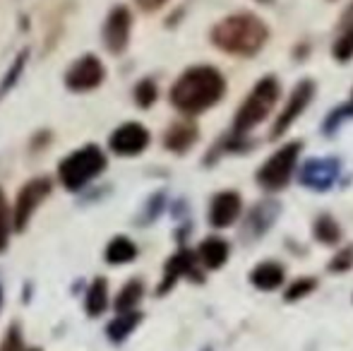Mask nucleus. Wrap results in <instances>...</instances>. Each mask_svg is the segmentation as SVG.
<instances>
[{
	"label": "nucleus",
	"instance_id": "29",
	"mask_svg": "<svg viewBox=\"0 0 353 351\" xmlns=\"http://www.w3.org/2000/svg\"><path fill=\"white\" fill-rule=\"evenodd\" d=\"M3 351H22V337H19V328L12 325L8 332V342H5V349Z\"/></svg>",
	"mask_w": 353,
	"mask_h": 351
},
{
	"label": "nucleus",
	"instance_id": "26",
	"mask_svg": "<svg viewBox=\"0 0 353 351\" xmlns=\"http://www.w3.org/2000/svg\"><path fill=\"white\" fill-rule=\"evenodd\" d=\"M349 116H351L349 103H346V106H336L334 111H332L330 116L325 118V126H322L325 130H322V132H325V135H334L336 128H339V123H341V121H346Z\"/></svg>",
	"mask_w": 353,
	"mask_h": 351
},
{
	"label": "nucleus",
	"instance_id": "2",
	"mask_svg": "<svg viewBox=\"0 0 353 351\" xmlns=\"http://www.w3.org/2000/svg\"><path fill=\"white\" fill-rule=\"evenodd\" d=\"M210 39L228 56L255 58L270 41V24L252 12H233L214 24Z\"/></svg>",
	"mask_w": 353,
	"mask_h": 351
},
{
	"label": "nucleus",
	"instance_id": "21",
	"mask_svg": "<svg viewBox=\"0 0 353 351\" xmlns=\"http://www.w3.org/2000/svg\"><path fill=\"white\" fill-rule=\"evenodd\" d=\"M108 305V291H106V279H94L87 294V313L89 315H101Z\"/></svg>",
	"mask_w": 353,
	"mask_h": 351
},
{
	"label": "nucleus",
	"instance_id": "24",
	"mask_svg": "<svg viewBox=\"0 0 353 351\" xmlns=\"http://www.w3.org/2000/svg\"><path fill=\"white\" fill-rule=\"evenodd\" d=\"M315 289H317L315 277H301V279H296L286 291H283V301H288V303H293V301H301L303 296H307L310 291H315Z\"/></svg>",
	"mask_w": 353,
	"mask_h": 351
},
{
	"label": "nucleus",
	"instance_id": "12",
	"mask_svg": "<svg viewBox=\"0 0 353 351\" xmlns=\"http://www.w3.org/2000/svg\"><path fill=\"white\" fill-rule=\"evenodd\" d=\"M243 197L236 190H223L212 197L210 205V224L214 229H228L241 217Z\"/></svg>",
	"mask_w": 353,
	"mask_h": 351
},
{
	"label": "nucleus",
	"instance_id": "33",
	"mask_svg": "<svg viewBox=\"0 0 353 351\" xmlns=\"http://www.w3.org/2000/svg\"><path fill=\"white\" fill-rule=\"evenodd\" d=\"M0 305H3V289H0Z\"/></svg>",
	"mask_w": 353,
	"mask_h": 351
},
{
	"label": "nucleus",
	"instance_id": "25",
	"mask_svg": "<svg viewBox=\"0 0 353 351\" xmlns=\"http://www.w3.org/2000/svg\"><path fill=\"white\" fill-rule=\"evenodd\" d=\"M159 92H157V85L154 80H142L140 85L135 87V101L140 103L142 108H149L154 101H157Z\"/></svg>",
	"mask_w": 353,
	"mask_h": 351
},
{
	"label": "nucleus",
	"instance_id": "34",
	"mask_svg": "<svg viewBox=\"0 0 353 351\" xmlns=\"http://www.w3.org/2000/svg\"><path fill=\"white\" fill-rule=\"evenodd\" d=\"M205 351H210V349H205Z\"/></svg>",
	"mask_w": 353,
	"mask_h": 351
},
{
	"label": "nucleus",
	"instance_id": "9",
	"mask_svg": "<svg viewBox=\"0 0 353 351\" xmlns=\"http://www.w3.org/2000/svg\"><path fill=\"white\" fill-rule=\"evenodd\" d=\"M130 29H132V14L125 5H118L111 10L103 24V43L111 53H123L130 41Z\"/></svg>",
	"mask_w": 353,
	"mask_h": 351
},
{
	"label": "nucleus",
	"instance_id": "31",
	"mask_svg": "<svg viewBox=\"0 0 353 351\" xmlns=\"http://www.w3.org/2000/svg\"><path fill=\"white\" fill-rule=\"evenodd\" d=\"M349 108H351V116H353V92H351V101H349Z\"/></svg>",
	"mask_w": 353,
	"mask_h": 351
},
{
	"label": "nucleus",
	"instance_id": "18",
	"mask_svg": "<svg viewBox=\"0 0 353 351\" xmlns=\"http://www.w3.org/2000/svg\"><path fill=\"white\" fill-rule=\"evenodd\" d=\"M135 255H137V245L130 239H125V236H116L106 245V260L111 265H125L130 260H135Z\"/></svg>",
	"mask_w": 353,
	"mask_h": 351
},
{
	"label": "nucleus",
	"instance_id": "6",
	"mask_svg": "<svg viewBox=\"0 0 353 351\" xmlns=\"http://www.w3.org/2000/svg\"><path fill=\"white\" fill-rule=\"evenodd\" d=\"M312 99H315V82L301 80L296 87H293L291 97L286 99V103H283L279 116H276L274 126H272V132H270L272 140H279V137L286 135L288 128H293V123H296L298 118L303 116V111L310 106Z\"/></svg>",
	"mask_w": 353,
	"mask_h": 351
},
{
	"label": "nucleus",
	"instance_id": "4",
	"mask_svg": "<svg viewBox=\"0 0 353 351\" xmlns=\"http://www.w3.org/2000/svg\"><path fill=\"white\" fill-rule=\"evenodd\" d=\"M106 169V157L99 147L89 145L79 152H72L68 159L61 161V181L68 190H79V188L87 185L92 178H97L101 171Z\"/></svg>",
	"mask_w": 353,
	"mask_h": 351
},
{
	"label": "nucleus",
	"instance_id": "1",
	"mask_svg": "<svg viewBox=\"0 0 353 351\" xmlns=\"http://www.w3.org/2000/svg\"><path fill=\"white\" fill-rule=\"evenodd\" d=\"M226 94V77L214 66L188 68L171 87V103L185 116H200Z\"/></svg>",
	"mask_w": 353,
	"mask_h": 351
},
{
	"label": "nucleus",
	"instance_id": "28",
	"mask_svg": "<svg viewBox=\"0 0 353 351\" xmlns=\"http://www.w3.org/2000/svg\"><path fill=\"white\" fill-rule=\"evenodd\" d=\"M10 236V212H8V200H5V192L0 190V253L8 245Z\"/></svg>",
	"mask_w": 353,
	"mask_h": 351
},
{
	"label": "nucleus",
	"instance_id": "8",
	"mask_svg": "<svg viewBox=\"0 0 353 351\" xmlns=\"http://www.w3.org/2000/svg\"><path fill=\"white\" fill-rule=\"evenodd\" d=\"M341 174V161L334 157H320V159L305 161V166L301 169V183L312 190H330Z\"/></svg>",
	"mask_w": 353,
	"mask_h": 351
},
{
	"label": "nucleus",
	"instance_id": "27",
	"mask_svg": "<svg viewBox=\"0 0 353 351\" xmlns=\"http://www.w3.org/2000/svg\"><path fill=\"white\" fill-rule=\"evenodd\" d=\"M327 267H330V272H349L353 267V245L341 248L339 253L330 260V265H327Z\"/></svg>",
	"mask_w": 353,
	"mask_h": 351
},
{
	"label": "nucleus",
	"instance_id": "35",
	"mask_svg": "<svg viewBox=\"0 0 353 351\" xmlns=\"http://www.w3.org/2000/svg\"><path fill=\"white\" fill-rule=\"evenodd\" d=\"M37 351H39V349H37Z\"/></svg>",
	"mask_w": 353,
	"mask_h": 351
},
{
	"label": "nucleus",
	"instance_id": "3",
	"mask_svg": "<svg viewBox=\"0 0 353 351\" xmlns=\"http://www.w3.org/2000/svg\"><path fill=\"white\" fill-rule=\"evenodd\" d=\"M279 97H281V85L274 75H265L262 80H257L255 87L250 89V94L243 99L238 113L233 116V126H231L233 135L245 137L252 128L265 123L270 118V113L274 111Z\"/></svg>",
	"mask_w": 353,
	"mask_h": 351
},
{
	"label": "nucleus",
	"instance_id": "17",
	"mask_svg": "<svg viewBox=\"0 0 353 351\" xmlns=\"http://www.w3.org/2000/svg\"><path fill=\"white\" fill-rule=\"evenodd\" d=\"M276 217H279V205H276V202H260V205H255V210L250 212V217H248V229H250V234L262 236L274 224Z\"/></svg>",
	"mask_w": 353,
	"mask_h": 351
},
{
	"label": "nucleus",
	"instance_id": "11",
	"mask_svg": "<svg viewBox=\"0 0 353 351\" xmlns=\"http://www.w3.org/2000/svg\"><path fill=\"white\" fill-rule=\"evenodd\" d=\"M111 150L121 157H137L147 150L149 145V130L142 123H125L121 126L108 140Z\"/></svg>",
	"mask_w": 353,
	"mask_h": 351
},
{
	"label": "nucleus",
	"instance_id": "23",
	"mask_svg": "<svg viewBox=\"0 0 353 351\" xmlns=\"http://www.w3.org/2000/svg\"><path fill=\"white\" fill-rule=\"evenodd\" d=\"M27 58H29V51H22L12 61V66L8 68V72H5V77H3V82H0V99H3L5 94H8L10 89H12L19 82V77H22V72H24V66H27Z\"/></svg>",
	"mask_w": 353,
	"mask_h": 351
},
{
	"label": "nucleus",
	"instance_id": "5",
	"mask_svg": "<svg viewBox=\"0 0 353 351\" xmlns=\"http://www.w3.org/2000/svg\"><path fill=\"white\" fill-rule=\"evenodd\" d=\"M301 150H303L301 140L288 142L281 150H276L274 154L260 166V171H257V183L270 192L283 190V188L291 183V176H293V171H296Z\"/></svg>",
	"mask_w": 353,
	"mask_h": 351
},
{
	"label": "nucleus",
	"instance_id": "19",
	"mask_svg": "<svg viewBox=\"0 0 353 351\" xmlns=\"http://www.w3.org/2000/svg\"><path fill=\"white\" fill-rule=\"evenodd\" d=\"M312 234L322 245H336L341 241V229L332 214H320L312 226Z\"/></svg>",
	"mask_w": 353,
	"mask_h": 351
},
{
	"label": "nucleus",
	"instance_id": "15",
	"mask_svg": "<svg viewBox=\"0 0 353 351\" xmlns=\"http://www.w3.org/2000/svg\"><path fill=\"white\" fill-rule=\"evenodd\" d=\"M283 281H286V272H283V267L279 263H272V260L260 263L255 270L250 272V284L257 286V289H262V291L279 289Z\"/></svg>",
	"mask_w": 353,
	"mask_h": 351
},
{
	"label": "nucleus",
	"instance_id": "16",
	"mask_svg": "<svg viewBox=\"0 0 353 351\" xmlns=\"http://www.w3.org/2000/svg\"><path fill=\"white\" fill-rule=\"evenodd\" d=\"M228 253H231V248H228L226 241L219 239V236H210V239H205L200 243V253L197 255H200V263L207 270H221L228 260Z\"/></svg>",
	"mask_w": 353,
	"mask_h": 351
},
{
	"label": "nucleus",
	"instance_id": "32",
	"mask_svg": "<svg viewBox=\"0 0 353 351\" xmlns=\"http://www.w3.org/2000/svg\"><path fill=\"white\" fill-rule=\"evenodd\" d=\"M257 3H262V5H270V3H272V0H257Z\"/></svg>",
	"mask_w": 353,
	"mask_h": 351
},
{
	"label": "nucleus",
	"instance_id": "14",
	"mask_svg": "<svg viewBox=\"0 0 353 351\" xmlns=\"http://www.w3.org/2000/svg\"><path fill=\"white\" fill-rule=\"evenodd\" d=\"M183 274H195V255H192L190 250H178L166 263V272H163V281H161V286H159V294H166L178 281V277H183Z\"/></svg>",
	"mask_w": 353,
	"mask_h": 351
},
{
	"label": "nucleus",
	"instance_id": "20",
	"mask_svg": "<svg viewBox=\"0 0 353 351\" xmlns=\"http://www.w3.org/2000/svg\"><path fill=\"white\" fill-rule=\"evenodd\" d=\"M140 320H142L140 313H130V310H128L125 315H121V318L111 320V325L106 328L108 337H111L113 342H123V339H125L128 334H130L132 330H135L137 325H140Z\"/></svg>",
	"mask_w": 353,
	"mask_h": 351
},
{
	"label": "nucleus",
	"instance_id": "7",
	"mask_svg": "<svg viewBox=\"0 0 353 351\" xmlns=\"http://www.w3.org/2000/svg\"><path fill=\"white\" fill-rule=\"evenodd\" d=\"M48 192H51V181H48V178H34V181H29L27 185L19 190L17 200H14V212H12L14 229L22 231L24 226H27L29 217L34 214V210L41 205V200Z\"/></svg>",
	"mask_w": 353,
	"mask_h": 351
},
{
	"label": "nucleus",
	"instance_id": "10",
	"mask_svg": "<svg viewBox=\"0 0 353 351\" xmlns=\"http://www.w3.org/2000/svg\"><path fill=\"white\" fill-rule=\"evenodd\" d=\"M103 82V63L97 56H82L74 61L65 75V85L72 92H89Z\"/></svg>",
	"mask_w": 353,
	"mask_h": 351
},
{
	"label": "nucleus",
	"instance_id": "13",
	"mask_svg": "<svg viewBox=\"0 0 353 351\" xmlns=\"http://www.w3.org/2000/svg\"><path fill=\"white\" fill-rule=\"evenodd\" d=\"M197 137H200V132H197L195 123H173L166 130V135H163V145H166V150L176 152V154H185L197 142Z\"/></svg>",
	"mask_w": 353,
	"mask_h": 351
},
{
	"label": "nucleus",
	"instance_id": "22",
	"mask_svg": "<svg viewBox=\"0 0 353 351\" xmlns=\"http://www.w3.org/2000/svg\"><path fill=\"white\" fill-rule=\"evenodd\" d=\"M144 294V286L140 279H132L130 284L123 286V291L118 294L116 299V310L118 313H128V310H132L137 305V301L142 299Z\"/></svg>",
	"mask_w": 353,
	"mask_h": 351
},
{
	"label": "nucleus",
	"instance_id": "30",
	"mask_svg": "<svg viewBox=\"0 0 353 351\" xmlns=\"http://www.w3.org/2000/svg\"><path fill=\"white\" fill-rule=\"evenodd\" d=\"M166 3L168 0H137V5H140L144 12H157V10H161Z\"/></svg>",
	"mask_w": 353,
	"mask_h": 351
}]
</instances>
